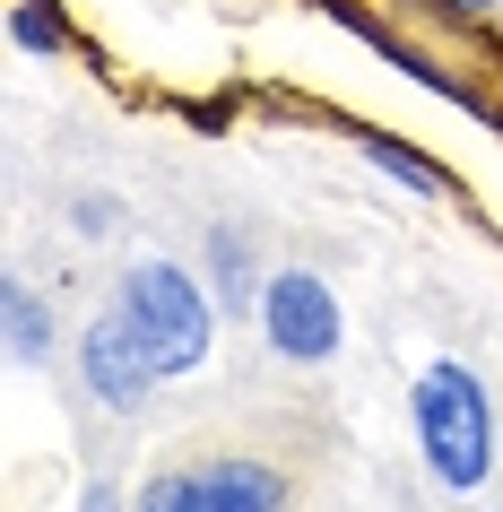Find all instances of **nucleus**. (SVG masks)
<instances>
[{"label":"nucleus","instance_id":"nucleus-1","mask_svg":"<svg viewBox=\"0 0 503 512\" xmlns=\"http://www.w3.org/2000/svg\"><path fill=\"white\" fill-rule=\"evenodd\" d=\"M408 426H417V460L434 469L443 495H477L495 478V400H486V382L469 365L434 356L417 374V391H408Z\"/></svg>","mask_w":503,"mask_h":512},{"label":"nucleus","instance_id":"nucleus-2","mask_svg":"<svg viewBox=\"0 0 503 512\" xmlns=\"http://www.w3.org/2000/svg\"><path fill=\"white\" fill-rule=\"evenodd\" d=\"M113 304L131 313V330H139V348H148V365H157V382L200 374V365H209L217 296L191 270H174V261H131L122 287H113Z\"/></svg>","mask_w":503,"mask_h":512},{"label":"nucleus","instance_id":"nucleus-3","mask_svg":"<svg viewBox=\"0 0 503 512\" xmlns=\"http://www.w3.org/2000/svg\"><path fill=\"white\" fill-rule=\"evenodd\" d=\"M261 339L287 356V365H330L339 339H347V313H339V296H330L313 270H278L261 287Z\"/></svg>","mask_w":503,"mask_h":512},{"label":"nucleus","instance_id":"nucleus-4","mask_svg":"<svg viewBox=\"0 0 503 512\" xmlns=\"http://www.w3.org/2000/svg\"><path fill=\"white\" fill-rule=\"evenodd\" d=\"M79 374H87V391H96L105 408H122V417L148 400L157 365H148V348H139V330H131V313H122V304H113V313H96V322L79 330Z\"/></svg>","mask_w":503,"mask_h":512},{"label":"nucleus","instance_id":"nucleus-5","mask_svg":"<svg viewBox=\"0 0 503 512\" xmlns=\"http://www.w3.org/2000/svg\"><path fill=\"white\" fill-rule=\"evenodd\" d=\"M287 504V486L269 460H209V469H191V512H278Z\"/></svg>","mask_w":503,"mask_h":512},{"label":"nucleus","instance_id":"nucleus-6","mask_svg":"<svg viewBox=\"0 0 503 512\" xmlns=\"http://www.w3.org/2000/svg\"><path fill=\"white\" fill-rule=\"evenodd\" d=\"M0 313H9V356H18V365H44V356H53V304L35 296L27 278H9V287H0Z\"/></svg>","mask_w":503,"mask_h":512},{"label":"nucleus","instance_id":"nucleus-7","mask_svg":"<svg viewBox=\"0 0 503 512\" xmlns=\"http://www.w3.org/2000/svg\"><path fill=\"white\" fill-rule=\"evenodd\" d=\"M209 287H217V304L252 296V243H243V226H209ZM252 304H261V296H252Z\"/></svg>","mask_w":503,"mask_h":512},{"label":"nucleus","instance_id":"nucleus-8","mask_svg":"<svg viewBox=\"0 0 503 512\" xmlns=\"http://www.w3.org/2000/svg\"><path fill=\"white\" fill-rule=\"evenodd\" d=\"M365 157L382 165V174H399V183H417V191H451V174L434 157H417V148H399V139H382V131H365Z\"/></svg>","mask_w":503,"mask_h":512},{"label":"nucleus","instance_id":"nucleus-9","mask_svg":"<svg viewBox=\"0 0 503 512\" xmlns=\"http://www.w3.org/2000/svg\"><path fill=\"white\" fill-rule=\"evenodd\" d=\"M9 44H18V53H70V27H61L53 9H44V0H18V9H9Z\"/></svg>","mask_w":503,"mask_h":512},{"label":"nucleus","instance_id":"nucleus-10","mask_svg":"<svg viewBox=\"0 0 503 512\" xmlns=\"http://www.w3.org/2000/svg\"><path fill=\"white\" fill-rule=\"evenodd\" d=\"M131 512H191V469H165V478H148Z\"/></svg>","mask_w":503,"mask_h":512},{"label":"nucleus","instance_id":"nucleus-11","mask_svg":"<svg viewBox=\"0 0 503 512\" xmlns=\"http://www.w3.org/2000/svg\"><path fill=\"white\" fill-rule=\"evenodd\" d=\"M79 512H122V495H113V486H87V495H79Z\"/></svg>","mask_w":503,"mask_h":512},{"label":"nucleus","instance_id":"nucleus-12","mask_svg":"<svg viewBox=\"0 0 503 512\" xmlns=\"http://www.w3.org/2000/svg\"><path fill=\"white\" fill-rule=\"evenodd\" d=\"M443 9H460V18H486V9H495V0H443Z\"/></svg>","mask_w":503,"mask_h":512}]
</instances>
